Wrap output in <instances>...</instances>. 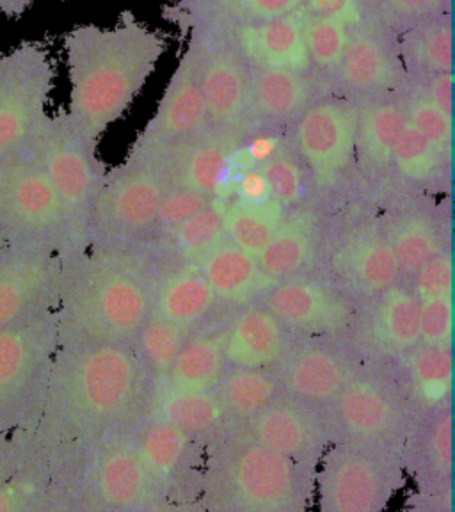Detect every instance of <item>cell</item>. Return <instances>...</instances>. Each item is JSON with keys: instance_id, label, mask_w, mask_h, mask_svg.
<instances>
[{"instance_id": "8fae6325", "label": "cell", "mask_w": 455, "mask_h": 512, "mask_svg": "<svg viewBox=\"0 0 455 512\" xmlns=\"http://www.w3.org/2000/svg\"><path fill=\"white\" fill-rule=\"evenodd\" d=\"M169 187L171 176L164 162L125 159L107 171L91 208L89 242L95 248H112L121 239L150 232Z\"/></svg>"}, {"instance_id": "603a6c76", "label": "cell", "mask_w": 455, "mask_h": 512, "mask_svg": "<svg viewBox=\"0 0 455 512\" xmlns=\"http://www.w3.org/2000/svg\"><path fill=\"white\" fill-rule=\"evenodd\" d=\"M312 72L249 66V125H283L296 121L320 96Z\"/></svg>"}, {"instance_id": "44dd1931", "label": "cell", "mask_w": 455, "mask_h": 512, "mask_svg": "<svg viewBox=\"0 0 455 512\" xmlns=\"http://www.w3.org/2000/svg\"><path fill=\"white\" fill-rule=\"evenodd\" d=\"M452 408L416 416L404 438L400 457L413 493L454 498Z\"/></svg>"}, {"instance_id": "277c9868", "label": "cell", "mask_w": 455, "mask_h": 512, "mask_svg": "<svg viewBox=\"0 0 455 512\" xmlns=\"http://www.w3.org/2000/svg\"><path fill=\"white\" fill-rule=\"evenodd\" d=\"M315 473L226 431L207 445L200 502L205 512H312Z\"/></svg>"}, {"instance_id": "ba28073f", "label": "cell", "mask_w": 455, "mask_h": 512, "mask_svg": "<svg viewBox=\"0 0 455 512\" xmlns=\"http://www.w3.org/2000/svg\"><path fill=\"white\" fill-rule=\"evenodd\" d=\"M59 347L56 310L0 329V432H34Z\"/></svg>"}, {"instance_id": "484cf974", "label": "cell", "mask_w": 455, "mask_h": 512, "mask_svg": "<svg viewBox=\"0 0 455 512\" xmlns=\"http://www.w3.org/2000/svg\"><path fill=\"white\" fill-rule=\"evenodd\" d=\"M226 368L272 370L290 347L288 329L267 308H246L221 331Z\"/></svg>"}, {"instance_id": "9f6ffc18", "label": "cell", "mask_w": 455, "mask_h": 512, "mask_svg": "<svg viewBox=\"0 0 455 512\" xmlns=\"http://www.w3.org/2000/svg\"><path fill=\"white\" fill-rule=\"evenodd\" d=\"M25 452L24 432L2 434L0 432V484L15 472Z\"/></svg>"}, {"instance_id": "cb8c5ba5", "label": "cell", "mask_w": 455, "mask_h": 512, "mask_svg": "<svg viewBox=\"0 0 455 512\" xmlns=\"http://www.w3.org/2000/svg\"><path fill=\"white\" fill-rule=\"evenodd\" d=\"M306 16L301 8L276 20L233 27L228 31L249 66L312 72L304 45Z\"/></svg>"}, {"instance_id": "6125c7cd", "label": "cell", "mask_w": 455, "mask_h": 512, "mask_svg": "<svg viewBox=\"0 0 455 512\" xmlns=\"http://www.w3.org/2000/svg\"><path fill=\"white\" fill-rule=\"evenodd\" d=\"M196 2H200V0H169L168 6H173V8H187V6H192V4H196Z\"/></svg>"}, {"instance_id": "d6986e66", "label": "cell", "mask_w": 455, "mask_h": 512, "mask_svg": "<svg viewBox=\"0 0 455 512\" xmlns=\"http://www.w3.org/2000/svg\"><path fill=\"white\" fill-rule=\"evenodd\" d=\"M406 79L397 34L363 20L352 25L344 59L331 80L367 102L395 95Z\"/></svg>"}, {"instance_id": "d590c367", "label": "cell", "mask_w": 455, "mask_h": 512, "mask_svg": "<svg viewBox=\"0 0 455 512\" xmlns=\"http://www.w3.org/2000/svg\"><path fill=\"white\" fill-rule=\"evenodd\" d=\"M25 452L15 472L0 484V512H45L54 479L47 459L34 445L31 432H24Z\"/></svg>"}, {"instance_id": "f6af8a7d", "label": "cell", "mask_w": 455, "mask_h": 512, "mask_svg": "<svg viewBox=\"0 0 455 512\" xmlns=\"http://www.w3.org/2000/svg\"><path fill=\"white\" fill-rule=\"evenodd\" d=\"M447 164L440 152L406 121L392 155V166L399 175L415 182H425L438 175Z\"/></svg>"}, {"instance_id": "d4e9b609", "label": "cell", "mask_w": 455, "mask_h": 512, "mask_svg": "<svg viewBox=\"0 0 455 512\" xmlns=\"http://www.w3.org/2000/svg\"><path fill=\"white\" fill-rule=\"evenodd\" d=\"M388 365L415 418L452 408V347L416 345Z\"/></svg>"}, {"instance_id": "3957f363", "label": "cell", "mask_w": 455, "mask_h": 512, "mask_svg": "<svg viewBox=\"0 0 455 512\" xmlns=\"http://www.w3.org/2000/svg\"><path fill=\"white\" fill-rule=\"evenodd\" d=\"M152 313L143 276L112 248L61 262L59 345H132Z\"/></svg>"}, {"instance_id": "2e32d148", "label": "cell", "mask_w": 455, "mask_h": 512, "mask_svg": "<svg viewBox=\"0 0 455 512\" xmlns=\"http://www.w3.org/2000/svg\"><path fill=\"white\" fill-rule=\"evenodd\" d=\"M358 105L342 98H319L299 114L292 143L319 182L344 175L356 157Z\"/></svg>"}, {"instance_id": "7a4b0ae2", "label": "cell", "mask_w": 455, "mask_h": 512, "mask_svg": "<svg viewBox=\"0 0 455 512\" xmlns=\"http://www.w3.org/2000/svg\"><path fill=\"white\" fill-rule=\"evenodd\" d=\"M166 50L168 34L132 11H123L111 27L75 25L63 36L70 84L64 111L98 143L136 102Z\"/></svg>"}, {"instance_id": "91938a15", "label": "cell", "mask_w": 455, "mask_h": 512, "mask_svg": "<svg viewBox=\"0 0 455 512\" xmlns=\"http://www.w3.org/2000/svg\"><path fill=\"white\" fill-rule=\"evenodd\" d=\"M45 512H86L82 511L80 507L70 502L66 496L56 488L54 484V491H52V498H50V504H48Z\"/></svg>"}, {"instance_id": "f35d334b", "label": "cell", "mask_w": 455, "mask_h": 512, "mask_svg": "<svg viewBox=\"0 0 455 512\" xmlns=\"http://www.w3.org/2000/svg\"><path fill=\"white\" fill-rule=\"evenodd\" d=\"M187 336L155 313H150L143 328L139 329L132 349L152 383V392L168 377Z\"/></svg>"}, {"instance_id": "6da1fadb", "label": "cell", "mask_w": 455, "mask_h": 512, "mask_svg": "<svg viewBox=\"0 0 455 512\" xmlns=\"http://www.w3.org/2000/svg\"><path fill=\"white\" fill-rule=\"evenodd\" d=\"M150 397L132 345H59L32 441L50 468L68 463L128 436Z\"/></svg>"}, {"instance_id": "4316f807", "label": "cell", "mask_w": 455, "mask_h": 512, "mask_svg": "<svg viewBox=\"0 0 455 512\" xmlns=\"http://www.w3.org/2000/svg\"><path fill=\"white\" fill-rule=\"evenodd\" d=\"M242 137L208 128L203 136L185 144L166 162L171 185L214 196L232 169V155Z\"/></svg>"}, {"instance_id": "4fadbf2b", "label": "cell", "mask_w": 455, "mask_h": 512, "mask_svg": "<svg viewBox=\"0 0 455 512\" xmlns=\"http://www.w3.org/2000/svg\"><path fill=\"white\" fill-rule=\"evenodd\" d=\"M187 43L196 56L208 125L221 134L242 137L248 130V61L224 27H196L187 32Z\"/></svg>"}, {"instance_id": "816d5d0a", "label": "cell", "mask_w": 455, "mask_h": 512, "mask_svg": "<svg viewBox=\"0 0 455 512\" xmlns=\"http://www.w3.org/2000/svg\"><path fill=\"white\" fill-rule=\"evenodd\" d=\"M416 297L429 299V297L447 296L452 294V256L447 251H441L431 258L427 264L416 272Z\"/></svg>"}, {"instance_id": "680465c9", "label": "cell", "mask_w": 455, "mask_h": 512, "mask_svg": "<svg viewBox=\"0 0 455 512\" xmlns=\"http://www.w3.org/2000/svg\"><path fill=\"white\" fill-rule=\"evenodd\" d=\"M34 0H0V13L11 20H18L32 8Z\"/></svg>"}, {"instance_id": "f546056e", "label": "cell", "mask_w": 455, "mask_h": 512, "mask_svg": "<svg viewBox=\"0 0 455 512\" xmlns=\"http://www.w3.org/2000/svg\"><path fill=\"white\" fill-rule=\"evenodd\" d=\"M304 0H200L187 8L168 6L169 22L187 32L201 25L242 27L290 15L303 8Z\"/></svg>"}, {"instance_id": "e575fe53", "label": "cell", "mask_w": 455, "mask_h": 512, "mask_svg": "<svg viewBox=\"0 0 455 512\" xmlns=\"http://www.w3.org/2000/svg\"><path fill=\"white\" fill-rule=\"evenodd\" d=\"M200 272L216 299L219 297L232 303H242L249 299L258 292L264 280L255 256L237 248L230 240L221 242L201 258Z\"/></svg>"}, {"instance_id": "681fc988", "label": "cell", "mask_w": 455, "mask_h": 512, "mask_svg": "<svg viewBox=\"0 0 455 512\" xmlns=\"http://www.w3.org/2000/svg\"><path fill=\"white\" fill-rule=\"evenodd\" d=\"M420 301V344L452 347L454 303L452 294L418 299Z\"/></svg>"}, {"instance_id": "7bdbcfd3", "label": "cell", "mask_w": 455, "mask_h": 512, "mask_svg": "<svg viewBox=\"0 0 455 512\" xmlns=\"http://www.w3.org/2000/svg\"><path fill=\"white\" fill-rule=\"evenodd\" d=\"M361 20L400 34L432 16L452 11V0H356Z\"/></svg>"}, {"instance_id": "ab89813d", "label": "cell", "mask_w": 455, "mask_h": 512, "mask_svg": "<svg viewBox=\"0 0 455 512\" xmlns=\"http://www.w3.org/2000/svg\"><path fill=\"white\" fill-rule=\"evenodd\" d=\"M283 208L276 201L246 205L237 201L223 212L224 232L237 248L258 256L283 223Z\"/></svg>"}, {"instance_id": "f1b7e54d", "label": "cell", "mask_w": 455, "mask_h": 512, "mask_svg": "<svg viewBox=\"0 0 455 512\" xmlns=\"http://www.w3.org/2000/svg\"><path fill=\"white\" fill-rule=\"evenodd\" d=\"M144 416L171 424L205 445L230 427L221 400L214 390L185 392L159 388L152 392Z\"/></svg>"}, {"instance_id": "4dcf8cb0", "label": "cell", "mask_w": 455, "mask_h": 512, "mask_svg": "<svg viewBox=\"0 0 455 512\" xmlns=\"http://www.w3.org/2000/svg\"><path fill=\"white\" fill-rule=\"evenodd\" d=\"M399 54L406 77L429 79L454 70L452 11L432 16L397 34Z\"/></svg>"}, {"instance_id": "74e56055", "label": "cell", "mask_w": 455, "mask_h": 512, "mask_svg": "<svg viewBox=\"0 0 455 512\" xmlns=\"http://www.w3.org/2000/svg\"><path fill=\"white\" fill-rule=\"evenodd\" d=\"M312 223L304 217L283 221L258 256L256 264L267 278L290 280L312 256Z\"/></svg>"}, {"instance_id": "5b68a950", "label": "cell", "mask_w": 455, "mask_h": 512, "mask_svg": "<svg viewBox=\"0 0 455 512\" xmlns=\"http://www.w3.org/2000/svg\"><path fill=\"white\" fill-rule=\"evenodd\" d=\"M31 146L63 205L59 260L66 262L86 253L91 208L107 171L96 152L98 143L86 136L66 111L48 112Z\"/></svg>"}, {"instance_id": "9a60e30c", "label": "cell", "mask_w": 455, "mask_h": 512, "mask_svg": "<svg viewBox=\"0 0 455 512\" xmlns=\"http://www.w3.org/2000/svg\"><path fill=\"white\" fill-rule=\"evenodd\" d=\"M139 461L168 502H198L207 445L162 420L143 416L130 432Z\"/></svg>"}, {"instance_id": "bcb514c9", "label": "cell", "mask_w": 455, "mask_h": 512, "mask_svg": "<svg viewBox=\"0 0 455 512\" xmlns=\"http://www.w3.org/2000/svg\"><path fill=\"white\" fill-rule=\"evenodd\" d=\"M175 244L180 255L185 258L201 260L207 256L212 249L217 248L224 242L223 212L208 203L207 207L201 208L194 216L180 224L175 232Z\"/></svg>"}, {"instance_id": "8d00e7d4", "label": "cell", "mask_w": 455, "mask_h": 512, "mask_svg": "<svg viewBox=\"0 0 455 512\" xmlns=\"http://www.w3.org/2000/svg\"><path fill=\"white\" fill-rule=\"evenodd\" d=\"M214 303L216 296L200 271L178 272L160 288L157 306H152V313L184 331L185 335H191Z\"/></svg>"}, {"instance_id": "6f0895ef", "label": "cell", "mask_w": 455, "mask_h": 512, "mask_svg": "<svg viewBox=\"0 0 455 512\" xmlns=\"http://www.w3.org/2000/svg\"><path fill=\"white\" fill-rule=\"evenodd\" d=\"M393 512H454V498H436L409 491L404 504Z\"/></svg>"}, {"instance_id": "60d3db41", "label": "cell", "mask_w": 455, "mask_h": 512, "mask_svg": "<svg viewBox=\"0 0 455 512\" xmlns=\"http://www.w3.org/2000/svg\"><path fill=\"white\" fill-rule=\"evenodd\" d=\"M347 260L352 280L368 294H383L395 285L402 272L392 244L379 237H367L352 244Z\"/></svg>"}, {"instance_id": "ffe728a7", "label": "cell", "mask_w": 455, "mask_h": 512, "mask_svg": "<svg viewBox=\"0 0 455 512\" xmlns=\"http://www.w3.org/2000/svg\"><path fill=\"white\" fill-rule=\"evenodd\" d=\"M59 288V256L13 248L0 251V329L54 312Z\"/></svg>"}, {"instance_id": "f5cc1de1", "label": "cell", "mask_w": 455, "mask_h": 512, "mask_svg": "<svg viewBox=\"0 0 455 512\" xmlns=\"http://www.w3.org/2000/svg\"><path fill=\"white\" fill-rule=\"evenodd\" d=\"M420 88L416 89L431 104L445 112H454V72L441 73L429 79L416 80Z\"/></svg>"}, {"instance_id": "7402d4cb", "label": "cell", "mask_w": 455, "mask_h": 512, "mask_svg": "<svg viewBox=\"0 0 455 512\" xmlns=\"http://www.w3.org/2000/svg\"><path fill=\"white\" fill-rule=\"evenodd\" d=\"M269 312L288 331L303 335L340 336L349 326V308L317 281L290 278L267 299Z\"/></svg>"}, {"instance_id": "83f0119b", "label": "cell", "mask_w": 455, "mask_h": 512, "mask_svg": "<svg viewBox=\"0 0 455 512\" xmlns=\"http://www.w3.org/2000/svg\"><path fill=\"white\" fill-rule=\"evenodd\" d=\"M374 312L367 361L397 360L420 345V301L402 288H388Z\"/></svg>"}, {"instance_id": "f907efd6", "label": "cell", "mask_w": 455, "mask_h": 512, "mask_svg": "<svg viewBox=\"0 0 455 512\" xmlns=\"http://www.w3.org/2000/svg\"><path fill=\"white\" fill-rule=\"evenodd\" d=\"M208 203H210V198L203 196L200 192L171 185L160 201L157 224L166 230L175 232L180 224L194 216L196 212H200L201 208L207 207Z\"/></svg>"}, {"instance_id": "be15d7a7", "label": "cell", "mask_w": 455, "mask_h": 512, "mask_svg": "<svg viewBox=\"0 0 455 512\" xmlns=\"http://www.w3.org/2000/svg\"><path fill=\"white\" fill-rule=\"evenodd\" d=\"M6 248H8V246H6V240H4L2 233H0V251H4Z\"/></svg>"}, {"instance_id": "8992f818", "label": "cell", "mask_w": 455, "mask_h": 512, "mask_svg": "<svg viewBox=\"0 0 455 512\" xmlns=\"http://www.w3.org/2000/svg\"><path fill=\"white\" fill-rule=\"evenodd\" d=\"M406 486L399 448L335 441L315 470L312 512H386Z\"/></svg>"}, {"instance_id": "11a10c76", "label": "cell", "mask_w": 455, "mask_h": 512, "mask_svg": "<svg viewBox=\"0 0 455 512\" xmlns=\"http://www.w3.org/2000/svg\"><path fill=\"white\" fill-rule=\"evenodd\" d=\"M237 194H239L240 203H246V205H260L271 200L262 169L249 168L242 171L237 184Z\"/></svg>"}, {"instance_id": "c3c4849f", "label": "cell", "mask_w": 455, "mask_h": 512, "mask_svg": "<svg viewBox=\"0 0 455 512\" xmlns=\"http://www.w3.org/2000/svg\"><path fill=\"white\" fill-rule=\"evenodd\" d=\"M260 169L272 201H276L281 208L296 207L297 203H301L304 196L303 169L296 157L285 152L283 146Z\"/></svg>"}, {"instance_id": "94428289", "label": "cell", "mask_w": 455, "mask_h": 512, "mask_svg": "<svg viewBox=\"0 0 455 512\" xmlns=\"http://www.w3.org/2000/svg\"><path fill=\"white\" fill-rule=\"evenodd\" d=\"M148 512H205L201 509L200 502H159Z\"/></svg>"}, {"instance_id": "5bb4252c", "label": "cell", "mask_w": 455, "mask_h": 512, "mask_svg": "<svg viewBox=\"0 0 455 512\" xmlns=\"http://www.w3.org/2000/svg\"><path fill=\"white\" fill-rule=\"evenodd\" d=\"M207 105L201 91L198 64L191 45L169 77L152 118L132 144L127 159L168 162L185 144L207 132Z\"/></svg>"}, {"instance_id": "836d02e7", "label": "cell", "mask_w": 455, "mask_h": 512, "mask_svg": "<svg viewBox=\"0 0 455 512\" xmlns=\"http://www.w3.org/2000/svg\"><path fill=\"white\" fill-rule=\"evenodd\" d=\"M214 392L221 400L230 431L269 408L280 397L281 388L272 370L226 368Z\"/></svg>"}, {"instance_id": "7dc6e473", "label": "cell", "mask_w": 455, "mask_h": 512, "mask_svg": "<svg viewBox=\"0 0 455 512\" xmlns=\"http://www.w3.org/2000/svg\"><path fill=\"white\" fill-rule=\"evenodd\" d=\"M406 120L409 125L418 130L429 143L440 152L441 157L450 162L452 153V114L431 104L418 91L409 93L404 98Z\"/></svg>"}, {"instance_id": "1f68e13d", "label": "cell", "mask_w": 455, "mask_h": 512, "mask_svg": "<svg viewBox=\"0 0 455 512\" xmlns=\"http://www.w3.org/2000/svg\"><path fill=\"white\" fill-rule=\"evenodd\" d=\"M406 121L402 96H381L358 105L356 155L361 164L368 169L390 168L395 144Z\"/></svg>"}, {"instance_id": "e0dca14e", "label": "cell", "mask_w": 455, "mask_h": 512, "mask_svg": "<svg viewBox=\"0 0 455 512\" xmlns=\"http://www.w3.org/2000/svg\"><path fill=\"white\" fill-rule=\"evenodd\" d=\"M230 431L246 434L258 445L313 473L333 443L326 409L288 397L285 393L248 424Z\"/></svg>"}, {"instance_id": "52a82bcc", "label": "cell", "mask_w": 455, "mask_h": 512, "mask_svg": "<svg viewBox=\"0 0 455 512\" xmlns=\"http://www.w3.org/2000/svg\"><path fill=\"white\" fill-rule=\"evenodd\" d=\"M56 488L86 512H148L164 502L132 447L130 434L52 466Z\"/></svg>"}, {"instance_id": "30bf717a", "label": "cell", "mask_w": 455, "mask_h": 512, "mask_svg": "<svg viewBox=\"0 0 455 512\" xmlns=\"http://www.w3.org/2000/svg\"><path fill=\"white\" fill-rule=\"evenodd\" d=\"M326 416L333 443L352 441L399 450L415 420L392 368L383 361H363L326 408Z\"/></svg>"}, {"instance_id": "db71d44e", "label": "cell", "mask_w": 455, "mask_h": 512, "mask_svg": "<svg viewBox=\"0 0 455 512\" xmlns=\"http://www.w3.org/2000/svg\"><path fill=\"white\" fill-rule=\"evenodd\" d=\"M303 9L312 16H329L347 24L361 22L356 0H304Z\"/></svg>"}, {"instance_id": "e7e4bbea", "label": "cell", "mask_w": 455, "mask_h": 512, "mask_svg": "<svg viewBox=\"0 0 455 512\" xmlns=\"http://www.w3.org/2000/svg\"><path fill=\"white\" fill-rule=\"evenodd\" d=\"M0 54H2V50H0Z\"/></svg>"}, {"instance_id": "b9f144b4", "label": "cell", "mask_w": 455, "mask_h": 512, "mask_svg": "<svg viewBox=\"0 0 455 512\" xmlns=\"http://www.w3.org/2000/svg\"><path fill=\"white\" fill-rule=\"evenodd\" d=\"M308 15V13H306ZM351 24L329 16H306L304 45L312 72L319 79L331 80L344 59Z\"/></svg>"}, {"instance_id": "7c38bea8", "label": "cell", "mask_w": 455, "mask_h": 512, "mask_svg": "<svg viewBox=\"0 0 455 512\" xmlns=\"http://www.w3.org/2000/svg\"><path fill=\"white\" fill-rule=\"evenodd\" d=\"M57 68L41 41H22L0 54V160L36 136L56 88Z\"/></svg>"}, {"instance_id": "d6a6232c", "label": "cell", "mask_w": 455, "mask_h": 512, "mask_svg": "<svg viewBox=\"0 0 455 512\" xmlns=\"http://www.w3.org/2000/svg\"><path fill=\"white\" fill-rule=\"evenodd\" d=\"M224 370L226 361L221 331H194L185 338L168 377L155 390L212 392L221 381Z\"/></svg>"}, {"instance_id": "ee69618b", "label": "cell", "mask_w": 455, "mask_h": 512, "mask_svg": "<svg viewBox=\"0 0 455 512\" xmlns=\"http://www.w3.org/2000/svg\"><path fill=\"white\" fill-rule=\"evenodd\" d=\"M393 251L399 260L400 271L416 274L431 258L441 253L440 233L425 217H409L395 228Z\"/></svg>"}, {"instance_id": "9c48e42d", "label": "cell", "mask_w": 455, "mask_h": 512, "mask_svg": "<svg viewBox=\"0 0 455 512\" xmlns=\"http://www.w3.org/2000/svg\"><path fill=\"white\" fill-rule=\"evenodd\" d=\"M0 233L22 251L59 256L63 246V205L31 143L0 160Z\"/></svg>"}, {"instance_id": "ac0fdd59", "label": "cell", "mask_w": 455, "mask_h": 512, "mask_svg": "<svg viewBox=\"0 0 455 512\" xmlns=\"http://www.w3.org/2000/svg\"><path fill=\"white\" fill-rule=\"evenodd\" d=\"M358 352L335 342L290 344L280 363L272 368L281 393L326 409L360 368Z\"/></svg>"}]
</instances>
